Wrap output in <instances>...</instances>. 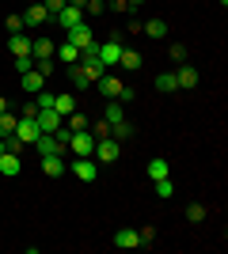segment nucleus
Here are the masks:
<instances>
[{"instance_id": "obj_1", "label": "nucleus", "mask_w": 228, "mask_h": 254, "mask_svg": "<svg viewBox=\"0 0 228 254\" xmlns=\"http://www.w3.org/2000/svg\"><path fill=\"white\" fill-rule=\"evenodd\" d=\"M118 156H122V140H114V137H99L95 140V152H91L95 163H118Z\"/></svg>"}, {"instance_id": "obj_2", "label": "nucleus", "mask_w": 228, "mask_h": 254, "mask_svg": "<svg viewBox=\"0 0 228 254\" xmlns=\"http://www.w3.org/2000/svg\"><path fill=\"white\" fill-rule=\"evenodd\" d=\"M69 171H73L80 182H95V179H99V163H95L91 156H76L73 163H69Z\"/></svg>"}, {"instance_id": "obj_3", "label": "nucleus", "mask_w": 228, "mask_h": 254, "mask_svg": "<svg viewBox=\"0 0 228 254\" xmlns=\"http://www.w3.org/2000/svg\"><path fill=\"white\" fill-rule=\"evenodd\" d=\"M122 31H114L110 34V42H103L99 46V64H103V68H107V64H118V57H122Z\"/></svg>"}, {"instance_id": "obj_4", "label": "nucleus", "mask_w": 228, "mask_h": 254, "mask_svg": "<svg viewBox=\"0 0 228 254\" xmlns=\"http://www.w3.org/2000/svg\"><path fill=\"white\" fill-rule=\"evenodd\" d=\"M65 152H73V156H91V152H95V137H91L87 129H80V133H73V137H69Z\"/></svg>"}, {"instance_id": "obj_5", "label": "nucleus", "mask_w": 228, "mask_h": 254, "mask_svg": "<svg viewBox=\"0 0 228 254\" xmlns=\"http://www.w3.org/2000/svg\"><path fill=\"white\" fill-rule=\"evenodd\" d=\"M34 148H38V156H69L65 144L54 137V133H38V140H34Z\"/></svg>"}, {"instance_id": "obj_6", "label": "nucleus", "mask_w": 228, "mask_h": 254, "mask_svg": "<svg viewBox=\"0 0 228 254\" xmlns=\"http://www.w3.org/2000/svg\"><path fill=\"white\" fill-rule=\"evenodd\" d=\"M42 23H50V11H46V4H42V0L27 4V11H23V27H42Z\"/></svg>"}, {"instance_id": "obj_7", "label": "nucleus", "mask_w": 228, "mask_h": 254, "mask_svg": "<svg viewBox=\"0 0 228 254\" xmlns=\"http://www.w3.org/2000/svg\"><path fill=\"white\" fill-rule=\"evenodd\" d=\"M38 133H42V129H38V118H19V122H15V137H19L23 144H34Z\"/></svg>"}, {"instance_id": "obj_8", "label": "nucleus", "mask_w": 228, "mask_h": 254, "mask_svg": "<svg viewBox=\"0 0 228 254\" xmlns=\"http://www.w3.org/2000/svg\"><path fill=\"white\" fill-rule=\"evenodd\" d=\"M69 42H73L76 50H84V46L95 42V34H91V27H87V19H84V23H76V27H69Z\"/></svg>"}, {"instance_id": "obj_9", "label": "nucleus", "mask_w": 228, "mask_h": 254, "mask_svg": "<svg viewBox=\"0 0 228 254\" xmlns=\"http://www.w3.org/2000/svg\"><path fill=\"white\" fill-rule=\"evenodd\" d=\"M95 87H99V95H103V99H118V95H122V87H126V84H122L118 76H107V72H103V76L95 80Z\"/></svg>"}, {"instance_id": "obj_10", "label": "nucleus", "mask_w": 228, "mask_h": 254, "mask_svg": "<svg viewBox=\"0 0 228 254\" xmlns=\"http://www.w3.org/2000/svg\"><path fill=\"white\" fill-rule=\"evenodd\" d=\"M34 118H38V129H42V133H57V126L65 122V118L57 114L54 106H42V110H38V114H34Z\"/></svg>"}, {"instance_id": "obj_11", "label": "nucleus", "mask_w": 228, "mask_h": 254, "mask_svg": "<svg viewBox=\"0 0 228 254\" xmlns=\"http://www.w3.org/2000/svg\"><path fill=\"white\" fill-rule=\"evenodd\" d=\"M8 50L11 57H31V34H23V31L8 34Z\"/></svg>"}, {"instance_id": "obj_12", "label": "nucleus", "mask_w": 228, "mask_h": 254, "mask_svg": "<svg viewBox=\"0 0 228 254\" xmlns=\"http://www.w3.org/2000/svg\"><path fill=\"white\" fill-rule=\"evenodd\" d=\"M54 38H46V34H38V38H31V57L34 61H46V57H54Z\"/></svg>"}, {"instance_id": "obj_13", "label": "nucleus", "mask_w": 228, "mask_h": 254, "mask_svg": "<svg viewBox=\"0 0 228 254\" xmlns=\"http://www.w3.org/2000/svg\"><path fill=\"white\" fill-rule=\"evenodd\" d=\"M175 84H179V91H190V87H198V72L183 61L179 68H175Z\"/></svg>"}, {"instance_id": "obj_14", "label": "nucleus", "mask_w": 228, "mask_h": 254, "mask_svg": "<svg viewBox=\"0 0 228 254\" xmlns=\"http://www.w3.org/2000/svg\"><path fill=\"white\" fill-rule=\"evenodd\" d=\"M114 247H122V251L141 247V235H137V228H118V232H114Z\"/></svg>"}, {"instance_id": "obj_15", "label": "nucleus", "mask_w": 228, "mask_h": 254, "mask_svg": "<svg viewBox=\"0 0 228 254\" xmlns=\"http://www.w3.org/2000/svg\"><path fill=\"white\" fill-rule=\"evenodd\" d=\"M42 171L50 179H61V175H69V163H65V156H42Z\"/></svg>"}, {"instance_id": "obj_16", "label": "nucleus", "mask_w": 228, "mask_h": 254, "mask_svg": "<svg viewBox=\"0 0 228 254\" xmlns=\"http://www.w3.org/2000/svg\"><path fill=\"white\" fill-rule=\"evenodd\" d=\"M54 19H57V23H61V27L69 31V27H76V23H84V8H73V4H65V8L57 11Z\"/></svg>"}, {"instance_id": "obj_17", "label": "nucleus", "mask_w": 228, "mask_h": 254, "mask_svg": "<svg viewBox=\"0 0 228 254\" xmlns=\"http://www.w3.org/2000/svg\"><path fill=\"white\" fill-rule=\"evenodd\" d=\"M19 171H23V163H19L15 152H4V156H0V175H4V179H15Z\"/></svg>"}, {"instance_id": "obj_18", "label": "nucleus", "mask_w": 228, "mask_h": 254, "mask_svg": "<svg viewBox=\"0 0 228 254\" xmlns=\"http://www.w3.org/2000/svg\"><path fill=\"white\" fill-rule=\"evenodd\" d=\"M19 87H23V91H42V87H46V76L38 72V68H31V72L19 76Z\"/></svg>"}, {"instance_id": "obj_19", "label": "nucleus", "mask_w": 228, "mask_h": 254, "mask_svg": "<svg viewBox=\"0 0 228 254\" xmlns=\"http://www.w3.org/2000/svg\"><path fill=\"white\" fill-rule=\"evenodd\" d=\"M118 64H122V68H130V72H137V68L145 64V57H141L137 50H130V46H122V57H118Z\"/></svg>"}, {"instance_id": "obj_20", "label": "nucleus", "mask_w": 228, "mask_h": 254, "mask_svg": "<svg viewBox=\"0 0 228 254\" xmlns=\"http://www.w3.org/2000/svg\"><path fill=\"white\" fill-rule=\"evenodd\" d=\"M141 34H149V38H156V42H160V38H167V23L163 19H149L141 27Z\"/></svg>"}, {"instance_id": "obj_21", "label": "nucleus", "mask_w": 228, "mask_h": 254, "mask_svg": "<svg viewBox=\"0 0 228 254\" xmlns=\"http://www.w3.org/2000/svg\"><path fill=\"white\" fill-rule=\"evenodd\" d=\"M54 57H57V61H65V64H76V61H80V50H76L73 42H65V46H57V50H54Z\"/></svg>"}, {"instance_id": "obj_22", "label": "nucleus", "mask_w": 228, "mask_h": 254, "mask_svg": "<svg viewBox=\"0 0 228 254\" xmlns=\"http://www.w3.org/2000/svg\"><path fill=\"white\" fill-rule=\"evenodd\" d=\"M54 110H57L61 118H69V114L76 110V99L69 95V91H65V95H54Z\"/></svg>"}, {"instance_id": "obj_23", "label": "nucleus", "mask_w": 228, "mask_h": 254, "mask_svg": "<svg viewBox=\"0 0 228 254\" xmlns=\"http://www.w3.org/2000/svg\"><path fill=\"white\" fill-rule=\"evenodd\" d=\"M110 137H114V140H130L133 137V126L126 122V118H122V122H110Z\"/></svg>"}, {"instance_id": "obj_24", "label": "nucleus", "mask_w": 228, "mask_h": 254, "mask_svg": "<svg viewBox=\"0 0 228 254\" xmlns=\"http://www.w3.org/2000/svg\"><path fill=\"white\" fill-rule=\"evenodd\" d=\"M167 171H171V167H167V159H160V156L149 159V179L152 182H156V179H167Z\"/></svg>"}, {"instance_id": "obj_25", "label": "nucleus", "mask_w": 228, "mask_h": 254, "mask_svg": "<svg viewBox=\"0 0 228 254\" xmlns=\"http://www.w3.org/2000/svg\"><path fill=\"white\" fill-rule=\"evenodd\" d=\"M126 118V106L118 103V99H110V106H107V114H103V122H122Z\"/></svg>"}, {"instance_id": "obj_26", "label": "nucleus", "mask_w": 228, "mask_h": 254, "mask_svg": "<svg viewBox=\"0 0 228 254\" xmlns=\"http://www.w3.org/2000/svg\"><path fill=\"white\" fill-rule=\"evenodd\" d=\"M156 91H179V84H175V72H160V76H156Z\"/></svg>"}, {"instance_id": "obj_27", "label": "nucleus", "mask_w": 228, "mask_h": 254, "mask_svg": "<svg viewBox=\"0 0 228 254\" xmlns=\"http://www.w3.org/2000/svg\"><path fill=\"white\" fill-rule=\"evenodd\" d=\"M65 126H69V129H73V133H80V129H87V126H91V122H87V118H84V114H80V110H73V114H69V118H65Z\"/></svg>"}, {"instance_id": "obj_28", "label": "nucleus", "mask_w": 228, "mask_h": 254, "mask_svg": "<svg viewBox=\"0 0 228 254\" xmlns=\"http://www.w3.org/2000/svg\"><path fill=\"white\" fill-rule=\"evenodd\" d=\"M15 122H19V118H11L8 110H4V114H0V137H8V133H15Z\"/></svg>"}, {"instance_id": "obj_29", "label": "nucleus", "mask_w": 228, "mask_h": 254, "mask_svg": "<svg viewBox=\"0 0 228 254\" xmlns=\"http://www.w3.org/2000/svg\"><path fill=\"white\" fill-rule=\"evenodd\" d=\"M186 220L202 224V220H206V205H186Z\"/></svg>"}, {"instance_id": "obj_30", "label": "nucleus", "mask_w": 228, "mask_h": 254, "mask_svg": "<svg viewBox=\"0 0 228 254\" xmlns=\"http://www.w3.org/2000/svg\"><path fill=\"white\" fill-rule=\"evenodd\" d=\"M87 133H91V137H110V122H91V126H87Z\"/></svg>"}, {"instance_id": "obj_31", "label": "nucleus", "mask_w": 228, "mask_h": 254, "mask_svg": "<svg viewBox=\"0 0 228 254\" xmlns=\"http://www.w3.org/2000/svg\"><path fill=\"white\" fill-rule=\"evenodd\" d=\"M11 64H15V72H31V68H34V57H11Z\"/></svg>"}, {"instance_id": "obj_32", "label": "nucleus", "mask_w": 228, "mask_h": 254, "mask_svg": "<svg viewBox=\"0 0 228 254\" xmlns=\"http://www.w3.org/2000/svg\"><path fill=\"white\" fill-rule=\"evenodd\" d=\"M156 193H160V201H167V197L175 193V186H171L167 179H156Z\"/></svg>"}, {"instance_id": "obj_33", "label": "nucleus", "mask_w": 228, "mask_h": 254, "mask_svg": "<svg viewBox=\"0 0 228 254\" xmlns=\"http://www.w3.org/2000/svg\"><path fill=\"white\" fill-rule=\"evenodd\" d=\"M171 61H175V64L186 61V46H183V42H171Z\"/></svg>"}, {"instance_id": "obj_34", "label": "nucleus", "mask_w": 228, "mask_h": 254, "mask_svg": "<svg viewBox=\"0 0 228 254\" xmlns=\"http://www.w3.org/2000/svg\"><path fill=\"white\" fill-rule=\"evenodd\" d=\"M137 235H141V247H152V243H156V232H152V228H137Z\"/></svg>"}, {"instance_id": "obj_35", "label": "nucleus", "mask_w": 228, "mask_h": 254, "mask_svg": "<svg viewBox=\"0 0 228 254\" xmlns=\"http://www.w3.org/2000/svg\"><path fill=\"white\" fill-rule=\"evenodd\" d=\"M42 4H46V11H50V19H54L57 11H61V8L69 4V0H42Z\"/></svg>"}, {"instance_id": "obj_36", "label": "nucleus", "mask_w": 228, "mask_h": 254, "mask_svg": "<svg viewBox=\"0 0 228 254\" xmlns=\"http://www.w3.org/2000/svg\"><path fill=\"white\" fill-rule=\"evenodd\" d=\"M34 68H38L42 76H50V72H54V57H46V61H34Z\"/></svg>"}, {"instance_id": "obj_37", "label": "nucleus", "mask_w": 228, "mask_h": 254, "mask_svg": "<svg viewBox=\"0 0 228 254\" xmlns=\"http://www.w3.org/2000/svg\"><path fill=\"white\" fill-rule=\"evenodd\" d=\"M4 27H8L11 34H15V31H23V15H8V23H4Z\"/></svg>"}, {"instance_id": "obj_38", "label": "nucleus", "mask_w": 228, "mask_h": 254, "mask_svg": "<svg viewBox=\"0 0 228 254\" xmlns=\"http://www.w3.org/2000/svg\"><path fill=\"white\" fill-rule=\"evenodd\" d=\"M34 114H38V103H27V106H23V114H19V118H34Z\"/></svg>"}, {"instance_id": "obj_39", "label": "nucleus", "mask_w": 228, "mask_h": 254, "mask_svg": "<svg viewBox=\"0 0 228 254\" xmlns=\"http://www.w3.org/2000/svg\"><path fill=\"white\" fill-rule=\"evenodd\" d=\"M110 8L114 11H130V4H126V0H110Z\"/></svg>"}, {"instance_id": "obj_40", "label": "nucleus", "mask_w": 228, "mask_h": 254, "mask_svg": "<svg viewBox=\"0 0 228 254\" xmlns=\"http://www.w3.org/2000/svg\"><path fill=\"white\" fill-rule=\"evenodd\" d=\"M69 4H73V8H87V0H69Z\"/></svg>"}, {"instance_id": "obj_41", "label": "nucleus", "mask_w": 228, "mask_h": 254, "mask_svg": "<svg viewBox=\"0 0 228 254\" xmlns=\"http://www.w3.org/2000/svg\"><path fill=\"white\" fill-rule=\"evenodd\" d=\"M126 4H130V11H133V8H141V4H145V0H126Z\"/></svg>"}, {"instance_id": "obj_42", "label": "nucleus", "mask_w": 228, "mask_h": 254, "mask_svg": "<svg viewBox=\"0 0 228 254\" xmlns=\"http://www.w3.org/2000/svg\"><path fill=\"white\" fill-rule=\"evenodd\" d=\"M4 110H8V99H4V95H0V114H4Z\"/></svg>"}, {"instance_id": "obj_43", "label": "nucleus", "mask_w": 228, "mask_h": 254, "mask_svg": "<svg viewBox=\"0 0 228 254\" xmlns=\"http://www.w3.org/2000/svg\"><path fill=\"white\" fill-rule=\"evenodd\" d=\"M4 152H8V148H4V137H0V156H4Z\"/></svg>"}, {"instance_id": "obj_44", "label": "nucleus", "mask_w": 228, "mask_h": 254, "mask_svg": "<svg viewBox=\"0 0 228 254\" xmlns=\"http://www.w3.org/2000/svg\"><path fill=\"white\" fill-rule=\"evenodd\" d=\"M27 4H34V0H27Z\"/></svg>"}]
</instances>
